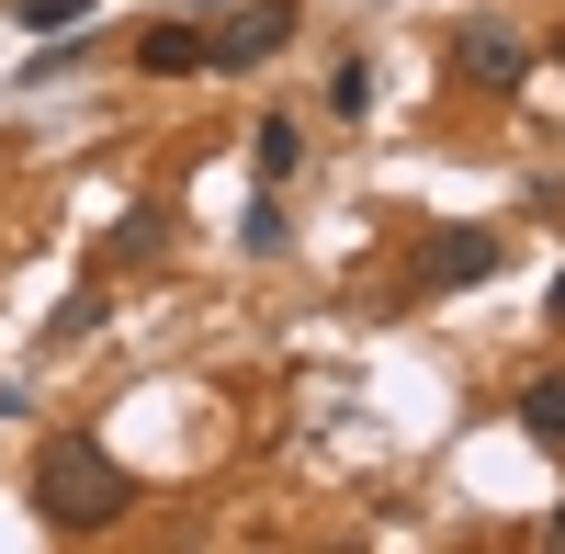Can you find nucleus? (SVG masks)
<instances>
[{"mask_svg": "<svg viewBox=\"0 0 565 554\" xmlns=\"http://www.w3.org/2000/svg\"><path fill=\"white\" fill-rule=\"evenodd\" d=\"M34 510H45V532H114L136 510V476L90 430H57V441L34 452Z\"/></svg>", "mask_w": 565, "mask_h": 554, "instance_id": "nucleus-1", "label": "nucleus"}, {"mask_svg": "<svg viewBox=\"0 0 565 554\" xmlns=\"http://www.w3.org/2000/svg\"><path fill=\"white\" fill-rule=\"evenodd\" d=\"M295 34H306V12H295V0H249V12H226V23L204 34V68H271Z\"/></svg>", "mask_w": 565, "mask_h": 554, "instance_id": "nucleus-2", "label": "nucleus"}, {"mask_svg": "<svg viewBox=\"0 0 565 554\" xmlns=\"http://www.w3.org/2000/svg\"><path fill=\"white\" fill-rule=\"evenodd\" d=\"M452 68H463V90H521L532 79V45L509 34V23H463L452 34Z\"/></svg>", "mask_w": 565, "mask_h": 554, "instance_id": "nucleus-3", "label": "nucleus"}, {"mask_svg": "<svg viewBox=\"0 0 565 554\" xmlns=\"http://www.w3.org/2000/svg\"><path fill=\"white\" fill-rule=\"evenodd\" d=\"M487 271H498V238H487V226H441L430 284H441V295H463V284H487Z\"/></svg>", "mask_w": 565, "mask_h": 554, "instance_id": "nucleus-4", "label": "nucleus"}, {"mask_svg": "<svg viewBox=\"0 0 565 554\" xmlns=\"http://www.w3.org/2000/svg\"><path fill=\"white\" fill-rule=\"evenodd\" d=\"M136 68H148V79H193L204 68V23H148V34H136Z\"/></svg>", "mask_w": 565, "mask_h": 554, "instance_id": "nucleus-5", "label": "nucleus"}, {"mask_svg": "<svg viewBox=\"0 0 565 554\" xmlns=\"http://www.w3.org/2000/svg\"><path fill=\"white\" fill-rule=\"evenodd\" d=\"M521 419H532V441H565V374H532V396H521Z\"/></svg>", "mask_w": 565, "mask_h": 554, "instance_id": "nucleus-6", "label": "nucleus"}, {"mask_svg": "<svg viewBox=\"0 0 565 554\" xmlns=\"http://www.w3.org/2000/svg\"><path fill=\"white\" fill-rule=\"evenodd\" d=\"M249 148H260V181H282V170H295V159H306V136H295V125H282V114H271V125L249 136Z\"/></svg>", "mask_w": 565, "mask_h": 554, "instance_id": "nucleus-7", "label": "nucleus"}, {"mask_svg": "<svg viewBox=\"0 0 565 554\" xmlns=\"http://www.w3.org/2000/svg\"><path fill=\"white\" fill-rule=\"evenodd\" d=\"M12 12H23L34 34H79V23H90V0H12Z\"/></svg>", "mask_w": 565, "mask_h": 554, "instance_id": "nucleus-8", "label": "nucleus"}, {"mask_svg": "<svg viewBox=\"0 0 565 554\" xmlns=\"http://www.w3.org/2000/svg\"><path fill=\"white\" fill-rule=\"evenodd\" d=\"M554 329H565V271H554Z\"/></svg>", "mask_w": 565, "mask_h": 554, "instance_id": "nucleus-9", "label": "nucleus"}, {"mask_svg": "<svg viewBox=\"0 0 565 554\" xmlns=\"http://www.w3.org/2000/svg\"><path fill=\"white\" fill-rule=\"evenodd\" d=\"M543 543H565V510H554V521H543Z\"/></svg>", "mask_w": 565, "mask_h": 554, "instance_id": "nucleus-10", "label": "nucleus"}]
</instances>
